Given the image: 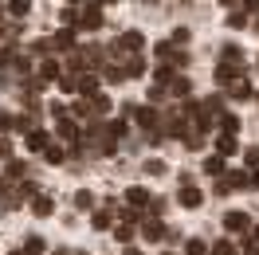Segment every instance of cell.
Here are the masks:
<instances>
[{
  "label": "cell",
  "instance_id": "cell-30",
  "mask_svg": "<svg viewBox=\"0 0 259 255\" xmlns=\"http://www.w3.org/2000/svg\"><path fill=\"white\" fill-rule=\"evenodd\" d=\"M126 71H130V75H142V71H146V59H130Z\"/></svg>",
  "mask_w": 259,
  "mask_h": 255
},
{
  "label": "cell",
  "instance_id": "cell-16",
  "mask_svg": "<svg viewBox=\"0 0 259 255\" xmlns=\"http://www.w3.org/2000/svg\"><path fill=\"white\" fill-rule=\"evenodd\" d=\"M51 48H75V35H71V32H59L55 39H51Z\"/></svg>",
  "mask_w": 259,
  "mask_h": 255
},
{
  "label": "cell",
  "instance_id": "cell-40",
  "mask_svg": "<svg viewBox=\"0 0 259 255\" xmlns=\"http://www.w3.org/2000/svg\"><path fill=\"white\" fill-rule=\"evenodd\" d=\"M98 4H118V0H98Z\"/></svg>",
  "mask_w": 259,
  "mask_h": 255
},
{
  "label": "cell",
  "instance_id": "cell-39",
  "mask_svg": "<svg viewBox=\"0 0 259 255\" xmlns=\"http://www.w3.org/2000/svg\"><path fill=\"white\" fill-rule=\"evenodd\" d=\"M4 32H8V28H4V20H0V35H4Z\"/></svg>",
  "mask_w": 259,
  "mask_h": 255
},
{
  "label": "cell",
  "instance_id": "cell-24",
  "mask_svg": "<svg viewBox=\"0 0 259 255\" xmlns=\"http://www.w3.org/2000/svg\"><path fill=\"white\" fill-rule=\"evenodd\" d=\"M220 118H224V122H220L224 134H236V130H240V118H232V114H220Z\"/></svg>",
  "mask_w": 259,
  "mask_h": 255
},
{
  "label": "cell",
  "instance_id": "cell-37",
  "mask_svg": "<svg viewBox=\"0 0 259 255\" xmlns=\"http://www.w3.org/2000/svg\"><path fill=\"white\" fill-rule=\"evenodd\" d=\"M251 185H255V189H259V173H255V177H251Z\"/></svg>",
  "mask_w": 259,
  "mask_h": 255
},
{
  "label": "cell",
  "instance_id": "cell-2",
  "mask_svg": "<svg viewBox=\"0 0 259 255\" xmlns=\"http://www.w3.org/2000/svg\"><path fill=\"white\" fill-rule=\"evenodd\" d=\"M79 28H87V32L102 28V8H98V4H87V12H82V24H79Z\"/></svg>",
  "mask_w": 259,
  "mask_h": 255
},
{
  "label": "cell",
  "instance_id": "cell-33",
  "mask_svg": "<svg viewBox=\"0 0 259 255\" xmlns=\"http://www.w3.org/2000/svg\"><path fill=\"white\" fill-rule=\"evenodd\" d=\"M189 255H204V243H200V239H189Z\"/></svg>",
  "mask_w": 259,
  "mask_h": 255
},
{
  "label": "cell",
  "instance_id": "cell-3",
  "mask_svg": "<svg viewBox=\"0 0 259 255\" xmlns=\"http://www.w3.org/2000/svg\"><path fill=\"white\" fill-rule=\"evenodd\" d=\"M224 228H228V232H247L251 220H247V212H228V216H224Z\"/></svg>",
  "mask_w": 259,
  "mask_h": 255
},
{
  "label": "cell",
  "instance_id": "cell-35",
  "mask_svg": "<svg viewBox=\"0 0 259 255\" xmlns=\"http://www.w3.org/2000/svg\"><path fill=\"white\" fill-rule=\"evenodd\" d=\"M8 153H12V145H8L4 138H0V157H8Z\"/></svg>",
  "mask_w": 259,
  "mask_h": 255
},
{
  "label": "cell",
  "instance_id": "cell-31",
  "mask_svg": "<svg viewBox=\"0 0 259 255\" xmlns=\"http://www.w3.org/2000/svg\"><path fill=\"white\" fill-rule=\"evenodd\" d=\"M0 130H16V118H12V114H4V110H0Z\"/></svg>",
  "mask_w": 259,
  "mask_h": 255
},
{
  "label": "cell",
  "instance_id": "cell-29",
  "mask_svg": "<svg viewBox=\"0 0 259 255\" xmlns=\"http://www.w3.org/2000/svg\"><path fill=\"white\" fill-rule=\"evenodd\" d=\"M216 255H236V247H232V239H220V243H216Z\"/></svg>",
  "mask_w": 259,
  "mask_h": 255
},
{
  "label": "cell",
  "instance_id": "cell-27",
  "mask_svg": "<svg viewBox=\"0 0 259 255\" xmlns=\"http://www.w3.org/2000/svg\"><path fill=\"white\" fill-rule=\"evenodd\" d=\"M20 200H24V196H35V185H32V181H20Z\"/></svg>",
  "mask_w": 259,
  "mask_h": 255
},
{
  "label": "cell",
  "instance_id": "cell-34",
  "mask_svg": "<svg viewBox=\"0 0 259 255\" xmlns=\"http://www.w3.org/2000/svg\"><path fill=\"white\" fill-rule=\"evenodd\" d=\"M247 165H255V169H259V149H251V153H247Z\"/></svg>",
  "mask_w": 259,
  "mask_h": 255
},
{
  "label": "cell",
  "instance_id": "cell-20",
  "mask_svg": "<svg viewBox=\"0 0 259 255\" xmlns=\"http://www.w3.org/2000/svg\"><path fill=\"white\" fill-rule=\"evenodd\" d=\"M24 251H28V255H39V251H44V239H39V236H28Z\"/></svg>",
  "mask_w": 259,
  "mask_h": 255
},
{
  "label": "cell",
  "instance_id": "cell-41",
  "mask_svg": "<svg viewBox=\"0 0 259 255\" xmlns=\"http://www.w3.org/2000/svg\"><path fill=\"white\" fill-rule=\"evenodd\" d=\"M165 255H177V251H165Z\"/></svg>",
  "mask_w": 259,
  "mask_h": 255
},
{
  "label": "cell",
  "instance_id": "cell-8",
  "mask_svg": "<svg viewBox=\"0 0 259 255\" xmlns=\"http://www.w3.org/2000/svg\"><path fill=\"white\" fill-rule=\"evenodd\" d=\"M216 149H220V157H232V153H236V134H220V138H216Z\"/></svg>",
  "mask_w": 259,
  "mask_h": 255
},
{
  "label": "cell",
  "instance_id": "cell-22",
  "mask_svg": "<svg viewBox=\"0 0 259 255\" xmlns=\"http://www.w3.org/2000/svg\"><path fill=\"white\" fill-rule=\"evenodd\" d=\"M204 173H224V157H208L204 161Z\"/></svg>",
  "mask_w": 259,
  "mask_h": 255
},
{
  "label": "cell",
  "instance_id": "cell-7",
  "mask_svg": "<svg viewBox=\"0 0 259 255\" xmlns=\"http://www.w3.org/2000/svg\"><path fill=\"white\" fill-rule=\"evenodd\" d=\"M118 48H122V51H142V48H146V39H142L138 32H126L122 39H118Z\"/></svg>",
  "mask_w": 259,
  "mask_h": 255
},
{
  "label": "cell",
  "instance_id": "cell-17",
  "mask_svg": "<svg viewBox=\"0 0 259 255\" xmlns=\"http://www.w3.org/2000/svg\"><path fill=\"white\" fill-rule=\"evenodd\" d=\"M91 224H95L98 232H106V228H110V212H95V216H91Z\"/></svg>",
  "mask_w": 259,
  "mask_h": 255
},
{
  "label": "cell",
  "instance_id": "cell-36",
  "mask_svg": "<svg viewBox=\"0 0 259 255\" xmlns=\"http://www.w3.org/2000/svg\"><path fill=\"white\" fill-rule=\"evenodd\" d=\"M126 255H142V247H126Z\"/></svg>",
  "mask_w": 259,
  "mask_h": 255
},
{
  "label": "cell",
  "instance_id": "cell-28",
  "mask_svg": "<svg viewBox=\"0 0 259 255\" xmlns=\"http://www.w3.org/2000/svg\"><path fill=\"white\" fill-rule=\"evenodd\" d=\"M79 87H82L79 95H95V91H98V82H95V79H79Z\"/></svg>",
  "mask_w": 259,
  "mask_h": 255
},
{
  "label": "cell",
  "instance_id": "cell-12",
  "mask_svg": "<svg viewBox=\"0 0 259 255\" xmlns=\"http://www.w3.org/2000/svg\"><path fill=\"white\" fill-rule=\"evenodd\" d=\"M39 75H44V82H51V79H59V63H55V59H48V63L39 67Z\"/></svg>",
  "mask_w": 259,
  "mask_h": 255
},
{
  "label": "cell",
  "instance_id": "cell-4",
  "mask_svg": "<svg viewBox=\"0 0 259 255\" xmlns=\"http://www.w3.org/2000/svg\"><path fill=\"white\" fill-rule=\"evenodd\" d=\"M32 212H35V216H51V212H55V200L44 196V192H35V196H32Z\"/></svg>",
  "mask_w": 259,
  "mask_h": 255
},
{
  "label": "cell",
  "instance_id": "cell-21",
  "mask_svg": "<svg viewBox=\"0 0 259 255\" xmlns=\"http://www.w3.org/2000/svg\"><path fill=\"white\" fill-rule=\"evenodd\" d=\"M59 87H63L67 95H79V91H82V87H79V79H75V75H67V79L59 82Z\"/></svg>",
  "mask_w": 259,
  "mask_h": 255
},
{
  "label": "cell",
  "instance_id": "cell-14",
  "mask_svg": "<svg viewBox=\"0 0 259 255\" xmlns=\"http://www.w3.org/2000/svg\"><path fill=\"white\" fill-rule=\"evenodd\" d=\"M28 8H32L28 0H8V12H12V16H28Z\"/></svg>",
  "mask_w": 259,
  "mask_h": 255
},
{
  "label": "cell",
  "instance_id": "cell-13",
  "mask_svg": "<svg viewBox=\"0 0 259 255\" xmlns=\"http://www.w3.org/2000/svg\"><path fill=\"white\" fill-rule=\"evenodd\" d=\"M169 91H173L177 98H185V95H189V79H185V75H177V79L169 82Z\"/></svg>",
  "mask_w": 259,
  "mask_h": 255
},
{
  "label": "cell",
  "instance_id": "cell-18",
  "mask_svg": "<svg viewBox=\"0 0 259 255\" xmlns=\"http://www.w3.org/2000/svg\"><path fill=\"white\" fill-rule=\"evenodd\" d=\"M126 75H130V71H126V67H106V79H110V82H122V79H126Z\"/></svg>",
  "mask_w": 259,
  "mask_h": 255
},
{
  "label": "cell",
  "instance_id": "cell-11",
  "mask_svg": "<svg viewBox=\"0 0 259 255\" xmlns=\"http://www.w3.org/2000/svg\"><path fill=\"white\" fill-rule=\"evenodd\" d=\"M142 232H146V239H161L165 236V228H161V224H157V220H142Z\"/></svg>",
  "mask_w": 259,
  "mask_h": 255
},
{
  "label": "cell",
  "instance_id": "cell-26",
  "mask_svg": "<svg viewBox=\"0 0 259 255\" xmlns=\"http://www.w3.org/2000/svg\"><path fill=\"white\" fill-rule=\"evenodd\" d=\"M75 204H79V208H91V204H95V196H91V192H75Z\"/></svg>",
  "mask_w": 259,
  "mask_h": 255
},
{
  "label": "cell",
  "instance_id": "cell-23",
  "mask_svg": "<svg viewBox=\"0 0 259 255\" xmlns=\"http://www.w3.org/2000/svg\"><path fill=\"white\" fill-rule=\"evenodd\" d=\"M228 28H236V32L247 28V16H243V12H232V16H228Z\"/></svg>",
  "mask_w": 259,
  "mask_h": 255
},
{
  "label": "cell",
  "instance_id": "cell-38",
  "mask_svg": "<svg viewBox=\"0 0 259 255\" xmlns=\"http://www.w3.org/2000/svg\"><path fill=\"white\" fill-rule=\"evenodd\" d=\"M251 236H255V239H259V224H255V228H251Z\"/></svg>",
  "mask_w": 259,
  "mask_h": 255
},
{
  "label": "cell",
  "instance_id": "cell-32",
  "mask_svg": "<svg viewBox=\"0 0 259 255\" xmlns=\"http://www.w3.org/2000/svg\"><path fill=\"white\" fill-rule=\"evenodd\" d=\"M44 157H48L51 165H59V161H63V149H55V145H51V149H48V153H44Z\"/></svg>",
  "mask_w": 259,
  "mask_h": 255
},
{
  "label": "cell",
  "instance_id": "cell-19",
  "mask_svg": "<svg viewBox=\"0 0 259 255\" xmlns=\"http://www.w3.org/2000/svg\"><path fill=\"white\" fill-rule=\"evenodd\" d=\"M59 134H63V138H79V126H75L71 118H63V122H59Z\"/></svg>",
  "mask_w": 259,
  "mask_h": 255
},
{
  "label": "cell",
  "instance_id": "cell-9",
  "mask_svg": "<svg viewBox=\"0 0 259 255\" xmlns=\"http://www.w3.org/2000/svg\"><path fill=\"white\" fill-rule=\"evenodd\" d=\"M126 200H130V204H134V208H146V204H149V192L142 189V185H134V189L126 192Z\"/></svg>",
  "mask_w": 259,
  "mask_h": 255
},
{
  "label": "cell",
  "instance_id": "cell-25",
  "mask_svg": "<svg viewBox=\"0 0 259 255\" xmlns=\"http://www.w3.org/2000/svg\"><path fill=\"white\" fill-rule=\"evenodd\" d=\"M146 173L149 177H161L165 173V161H146Z\"/></svg>",
  "mask_w": 259,
  "mask_h": 255
},
{
  "label": "cell",
  "instance_id": "cell-1",
  "mask_svg": "<svg viewBox=\"0 0 259 255\" xmlns=\"http://www.w3.org/2000/svg\"><path fill=\"white\" fill-rule=\"evenodd\" d=\"M177 200H181L185 208H200V204H204V192H200V189H193V185H185V189L177 192Z\"/></svg>",
  "mask_w": 259,
  "mask_h": 255
},
{
  "label": "cell",
  "instance_id": "cell-10",
  "mask_svg": "<svg viewBox=\"0 0 259 255\" xmlns=\"http://www.w3.org/2000/svg\"><path fill=\"white\" fill-rule=\"evenodd\" d=\"M134 114H138V126H146V130L157 126V110L153 106H142V110H134Z\"/></svg>",
  "mask_w": 259,
  "mask_h": 255
},
{
  "label": "cell",
  "instance_id": "cell-15",
  "mask_svg": "<svg viewBox=\"0 0 259 255\" xmlns=\"http://www.w3.org/2000/svg\"><path fill=\"white\" fill-rule=\"evenodd\" d=\"M220 55H224V63H240V67H243V51H240V48H224Z\"/></svg>",
  "mask_w": 259,
  "mask_h": 255
},
{
  "label": "cell",
  "instance_id": "cell-5",
  "mask_svg": "<svg viewBox=\"0 0 259 255\" xmlns=\"http://www.w3.org/2000/svg\"><path fill=\"white\" fill-rule=\"evenodd\" d=\"M255 91H251V82H243V79H232L228 82V98H251Z\"/></svg>",
  "mask_w": 259,
  "mask_h": 255
},
{
  "label": "cell",
  "instance_id": "cell-6",
  "mask_svg": "<svg viewBox=\"0 0 259 255\" xmlns=\"http://www.w3.org/2000/svg\"><path fill=\"white\" fill-rule=\"evenodd\" d=\"M28 149L48 153V149H51V138H48V134H39V130H28Z\"/></svg>",
  "mask_w": 259,
  "mask_h": 255
}]
</instances>
